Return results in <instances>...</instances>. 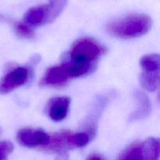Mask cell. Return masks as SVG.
Here are the masks:
<instances>
[{"instance_id": "6da1fadb", "label": "cell", "mask_w": 160, "mask_h": 160, "mask_svg": "<svg viewBox=\"0 0 160 160\" xmlns=\"http://www.w3.org/2000/svg\"><path fill=\"white\" fill-rule=\"evenodd\" d=\"M152 20L145 14H131L113 20L107 25V31L112 36L122 39L140 37L151 29Z\"/></svg>"}, {"instance_id": "7a4b0ae2", "label": "cell", "mask_w": 160, "mask_h": 160, "mask_svg": "<svg viewBox=\"0 0 160 160\" xmlns=\"http://www.w3.org/2000/svg\"><path fill=\"white\" fill-rule=\"evenodd\" d=\"M106 48L91 38H81L72 45L69 52L70 61L94 68L95 63L106 53Z\"/></svg>"}, {"instance_id": "3957f363", "label": "cell", "mask_w": 160, "mask_h": 160, "mask_svg": "<svg viewBox=\"0 0 160 160\" xmlns=\"http://www.w3.org/2000/svg\"><path fill=\"white\" fill-rule=\"evenodd\" d=\"M92 134L88 131L72 133L61 131L50 135V142L45 151L50 152L65 153L67 150L82 148L90 142Z\"/></svg>"}, {"instance_id": "277c9868", "label": "cell", "mask_w": 160, "mask_h": 160, "mask_svg": "<svg viewBox=\"0 0 160 160\" xmlns=\"http://www.w3.org/2000/svg\"><path fill=\"white\" fill-rule=\"evenodd\" d=\"M159 140L151 138L131 144L122 152L117 160H159Z\"/></svg>"}, {"instance_id": "5b68a950", "label": "cell", "mask_w": 160, "mask_h": 160, "mask_svg": "<svg viewBox=\"0 0 160 160\" xmlns=\"http://www.w3.org/2000/svg\"><path fill=\"white\" fill-rule=\"evenodd\" d=\"M17 141L23 146L45 149L50 142V135L40 129L23 128L17 133Z\"/></svg>"}, {"instance_id": "8992f818", "label": "cell", "mask_w": 160, "mask_h": 160, "mask_svg": "<svg viewBox=\"0 0 160 160\" xmlns=\"http://www.w3.org/2000/svg\"><path fill=\"white\" fill-rule=\"evenodd\" d=\"M29 78V71L24 67H18L6 73L0 80V94H7L24 85Z\"/></svg>"}, {"instance_id": "52a82bcc", "label": "cell", "mask_w": 160, "mask_h": 160, "mask_svg": "<svg viewBox=\"0 0 160 160\" xmlns=\"http://www.w3.org/2000/svg\"><path fill=\"white\" fill-rule=\"evenodd\" d=\"M71 80L65 62L48 69L42 78L41 84L43 86L51 87H62L66 85Z\"/></svg>"}, {"instance_id": "ba28073f", "label": "cell", "mask_w": 160, "mask_h": 160, "mask_svg": "<svg viewBox=\"0 0 160 160\" xmlns=\"http://www.w3.org/2000/svg\"><path fill=\"white\" fill-rule=\"evenodd\" d=\"M70 99L68 97H58L50 102L48 116L54 121H61L67 117L70 107Z\"/></svg>"}, {"instance_id": "9c48e42d", "label": "cell", "mask_w": 160, "mask_h": 160, "mask_svg": "<svg viewBox=\"0 0 160 160\" xmlns=\"http://www.w3.org/2000/svg\"><path fill=\"white\" fill-rule=\"evenodd\" d=\"M24 23L29 27H38L48 23L47 5L31 7L24 14Z\"/></svg>"}, {"instance_id": "30bf717a", "label": "cell", "mask_w": 160, "mask_h": 160, "mask_svg": "<svg viewBox=\"0 0 160 160\" xmlns=\"http://www.w3.org/2000/svg\"><path fill=\"white\" fill-rule=\"evenodd\" d=\"M134 98L138 103L137 110L131 116V120H138L145 118L151 112V103L148 97L142 92L137 91L134 93Z\"/></svg>"}, {"instance_id": "8fae6325", "label": "cell", "mask_w": 160, "mask_h": 160, "mask_svg": "<svg viewBox=\"0 0 160 160\" xmlns=\"http://www.w3.org/2000/svg\"><path fill=\"white\" fill-rule=\"evenodd\" d=\"M0 21L7 22L11 23L13 27V29L15 31L16 34L20 38L24 39H34L35 38V34L31 29V27L27 25L26 23H21L18 21H13L11 19L7 18L5 16L0 14Z\"/></svg>"}, {"instance_id": "7c38bea8", "label": "cell", "mask_w": 160, "mask_h": 160, "mask_svg": "<svg viewBox=\"0 0 160 160\" xmlns=\"http://www.w3.org/2000/svg\"><path fill=\"white\" fill-rule=\"evenodd\" d=\"M140 82L145 90L154 92L159 86V72H143L140 76Z\"/></svg>"}, {"instance_id": "4fadbf2b", "label": "cell", "mask_w": 160, "mask_h": 160, "mask_svg": "<svg viewBox=\"0 0 160 160\" xmlns=\"http://www.w3.org/2000/svg\"><path fill=\"white\" fill-rule=\"evenodd\" d=\"M67 0H49L48 4H47L48 9V21L49 23L54 21L59 15L65 6H67Z\"/></svg>"}, {"instance_id": "5bb4252c", "label": "cell", "mask_w": 160, "mask_h": 160, "mask_svg": "<svg viewBox=\"0 0 160 160\" xmlns=\"http://www.w3.org/2000/svg\"><path fill=\"white\" fill-rule=\"evenodd\" d=\"M140 65L144 72H159V56L157 54L147 55L140 60Z\"/></svg>"}, {"instance_id": "9a60e30c", "label": "cell", "mask_w": 160, "mask_h": 160, "mask_svg": "<svg viewBox=\"0 0 160 160\" xmlns=\"http://www.w3.org/2000/svg\"><path fill=\"white\" fill-rule=\"evenodd\" d=\"M13 150V145L8 141L0 142V160H7Z\"/></svg>"}, {"instance_id": "2e32d148", "label": "cell", "mask_w": 160, "mask_h": 160, "mask_svg": "<svg viewBox=\"0 0 160 160\" xmlns=\"http://www.w3.org/2000/svg\"><path fill=\"white\" fill-rule=\"evenodd\" d=\"M86 160H106L102 155L98 154V153H92L88 156Z\"/></svg>"}, {"instance_id": "e0dca14e", "label": "cell", "mask_w": 160, "mask_h": 160, "mask_svg": "<svg viewBox=\"0 0 160 160\" xmlns=\"http://www.w3.org/2000/svg\"><path fill=\"white\" fill-rule=\"evenodd\" d=\"M55 160H69V158L66 153H60V155Z\"/></svg>"}, {"instance_id": "ac0fdd59", "label": "cell", "mask_w": 160, "mask_h": 160, "mask_svg": "<svg viewBox=\"0 0 160 160\" xmlns=\"http://www.w3.org/2000/svg\"><path fill=\"white\" fill-rule=\"evenodd\" d=\"M0 132H1V131H0Z\"/></svg>"}]
</instances>
